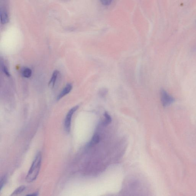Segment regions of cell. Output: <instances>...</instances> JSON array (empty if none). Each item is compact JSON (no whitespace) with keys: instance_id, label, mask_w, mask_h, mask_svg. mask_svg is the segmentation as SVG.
Segmentation results:
<instances>
[{"instance_id":"1","label":"cell","mask_w":196,"mask_h":196,"mask_svg":"<svg viewBox=\"0 0 196 196\" xmlns=\"http://www.w3.org/2000/svg\"><path fill=\"white\" fill-rule=\"evenodd\" d=\"M42 156L41 152H38L33 161L31 168L27 174L26 180L27 182H32L35 181L39 173L41 167Z\"/></svg>"},{"instance_id":"2","label":"cell","mask_w":196,"mask_h":196,"mask_svg":"<svg viewBox=\"0 0 196 196\" xmlns=\"http://www.w3.org/2000/svg\"><path fill=\"white\" fill-rule=\"evenodd\" d=\"M161 98L162 106L165 107L170 106L175 100L173 97L163 89L161 90Z\"/></svg>"},{"instance_id":"3","label":"cell","mask_w":196,"mask_h":196,"mask_svg":"<svg viewBox=\"0 0 196 196\" xmlns=\"http://www.w3.org/2000/svg\"><path fill=\"white\" fill-rule=\"evenodd\" d=\"M79 106H76L72 108L67 113L66 115L64 122V128L66 132H70L72 117L75 112L78 109Z\"/></svg>"},{"instance_id":"4","label":"cell","mask_w":196,"mask_h":196,"mask_svg":"<svg viewBox=\"0 0 196 196\" xmlns=\"http://www.w3.org/2000/svg\"><path fill=\"white\" fill-rule=\"evenodd\" d=\"M0 17H1V23L3 24H5L8 22L9 18H8V12L5 8H1L0 11Z\"/></svg>"},{"instance_id":"5","label":"cell","mask_w":196,"mask_h":196,"mask_svg":"<svg viewBox=\"0 0 196 196\" xmlns=\"http://www.w3.org/2000/svg\"><path fill=\"white\" fill-rule=\"evenodd\" d=\"M72 88H73V86L70 83H68L66 85L58 96H57V100H60V99H62L66 95L68 94L71 91Z\"/></svg>"},{"instance_id":"6","label":"cell","mask_w":196,"mask_h":196,"mask_svg":"<svg viewBox=\"0 0 196 196\" xmlns=\"http://www.w3.org/2000/svg\"><path fill=\"white\" fill-rule=\"evenodd\" d=\"M100 141V137L99 136V135L98 134H95L93 135V138L90 142H89V144H88L89 147H91L99 143V142Z\"/></svg>"},{"instance_id":"7","label":"cell","mask_w":196,"mask_h":196,"mask_svg":"<svg viewBox=\"0 0 196 196\" xmlns=\"http://www.w3.org/2000/svg\"><path fill=\"white\" fill-rule=\"evenodd\" d=\"M58 74V72L57 70L54 71V73H53L51 80H50V83H49V84H50V86H51L52 87H54L56 80H57Z\"/></svg>"},{"instance_id":"8","label":"cell","mask_w":196,"mask_h":196,"mask_svg":"<svg viewBox=\"0 0 196 196\" xmlns=\"http://www.w3.org/2000/svg\"><path fill=\"white\" fill-rule=\"evenodd\" d=\"M32 74V71L30 68H24L22 71V76L25 78H29L31 77Z\"/></svg>"},{"instance_id":"9","label":"cell","mask_w":196,"mask_h":196,"mask_svg":"<svg viewBox=\"0 0 196 196\" xmlns=\"http://www.w3.org/2000/svg\"><path fill=\"white\" fill-rule=\"evenodd\" d=\"M104 115L105 119L103 122V125H106L109 124L112 122L111 117L106 112H105Z\"/></svg>"},{"instance_id":"10","label":"cell","mask_w":196,"mask_h":196,"mask_svg":"<svg viewBox=\"0 0 196 196\" xmlns=\"http://www.w3.org/2000/svg\"><path fill=\"white\" fill-rule=\"evenodd\" d=\"M108 93V89L105 88H103L100 89V90L99 91L98 94H99V96L100 97L103 98L106 96Z\"/></svg>"},{"instance_id":"11","label":"cell","mask_w":196,"mask_h":196,"mask_svg":"<svg viewBox=\"0 0 196 196\" xmlns=\"http://www.w3.org/2000/svg\"><path fill=\"white\" fill-rule=\"evenodd\" d=\"M25 189V187L24 186L22 185L21 186L18 187L15 191H14L12 194V195H17V194H19L22 193L23 191H24Z\"/></svg>"},{"instance_id":"12","label":"cell","mask_w":196,"mask_h":196,"mask_svg":"<svg viewBox=\"0 0 196 196\" xmlns=\"http://www.w3.org/2000/svg\"><path fill=\"white\" fill-rule=\"evenodd\" d=\"M102 5L105 6H109L111 4L112 0H100Z\"/></svg>"},{"instance_id":"13","label":"cell","mask_w":196,"mask_h":196,"mask_svg":"<svg viewBox=\"0 0 196 196\" xmlns=\"http://www.w3.org/2000/svg\"><path fill=\"white\" fill-rule=\"evenodd\" d=\"M6 181V177L5 176H3L2 177H1V183H0V187H1V190L2 189V187L3 186L4 184H5Z\"/></svg>"},{"instance_id":"14","label":"cell","mask_w":196,"mask_h":196,"mask_svg":"<svg viewBox=\"0 0 196 196\" xmlns=\"http://www.w3.org/2000/svg\"><path fill=\"white\" fill-rule=\"evenodd\" d=\"M2 70L3 72H4L6 75L8 76H10V74L9 73V72H8V69L7 68V67H6L5 66H2Z\"/></svg>"},{"instance_id":"15","label":"cell","mask_w":196,"mask_h":196,"mask_svg":"<svg viewBox=\"0 0 196 196\" xmlns=\"http://www.w3.org/2000/svg\"><path fill=\"white\" fill-rule=\"evenodd\" d=\"M27 195H29V196H37V195H38V193H37V192L34 193V194H27Z\"/></svg>"}]
</instances>
